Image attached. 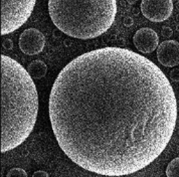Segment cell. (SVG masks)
<instances>
[{"label": "cell", "instance_id": "obj_1", "mask_svg": "<svg viewBox=\"0 0 179 177\" xmlns=\"http://www.w3.org/2000/svg\"><path fill=\"white\" fill-rule=\"evenodd\" d=\"M49 119L77 166L103 176L133 174L165 150L177 102L166 75L127 48L104 47L69 61L54 81Z\"/></svg>", "mask_w": 179, "mask_h": 177}, {"label": "cell", "instance_id": "obj_2", "mask_svg": "<svg viewBox=\"0 0 179 177\" xmlns=\"http://www.w3.org/2000/svg\"><path fill=\"white\" fill-rule=\"evenodd\" d=\"M38 113V96L27 71L1 55V152L18 147L29 137Z\"/></svg>", "mask_w": 179, "mask_h": 177}, {"label": "cell", "instance_id": "obj_3", "mask_svg": "<svg viewBox=\"0 0 179 177\" xmlns=\"http://www.w3.org/2000/svg\"><path fill=\"white\" fill-rule=\"evenodd\" d=\"M48 12L61 32L79 39H91L106 32L115 20L117 1H49Z\"/></svg>", "mask_w": 179, "mask_h": 177}, {"label": "cell", "instance_id": "obj_4", "mask_svg": "<svg viewBox=\"0 0 179 177\" xmlns=\"http://www.w3.org/2000/svg\"><path fill=\"white\" fill-rule=\"evenodd\" d=\"M35 5L34 0L1 1V34H8L23 25L31 15Z\"/></svg>", "mask_w": 179, "mask_h": 177}, {"label": "cell", "instance_id": "obj_5", "mask_svg": "<svg viewBox=\"0 0 179 177\" xmlns=\"http://www.w3.org/2000/svg\"><path fill=\"white\" fill-rule=\"evenodd\" d=\"M142 14L154 22H162L169 18L173 11L171 0H143L141 2Z\"/></svg>", "mask_w": 179, "mask_h": 177}, {"label": "cell", "instance_id": "obj_6", "mask_svg": "<svg viewBox=\"0 0 179 177\" xmlns=\"http://www.w3.org/2000/svg\"><path fill=\"white\" fill-rule=\"evenodd\" d=\"M45 45V37L36 28H28L20 34L19 47L23 53L34 55L41 52Z\"/></svg>", "mask_w": 179, "mask_h": 177}, {"label": "cell", "instance_id": "obj_7", "mask_svg": "<svg viewBox=\"0 0 179 177\" xmlns=\"http://www.w3.org/2000/svg\"><path fill=\"white\" fill-rule=\"evenodd\" d=\"M133 42L136 48L142 53H150L158 48L159 37L153 29L143 27L137 30L133 37Z\"/></svg>", "mask_w": 179, "mask_h": 177}, {"label": "cell", "instance_id": "obj_8", "mask_svg": "<svg viewBox=\"0 0 179 177\" xmlns=\"http://www.w3.org/2000/svg\"><path fill=\"white\" fill-rule=\"evenodd\" d=\"M157 58L162 65L174 67L179 65V42L176 40H165L157 48Z\"/></svg>", "mask_w": 179, "mask_h": 177}, {"label": "cell", "instance_id": "obj_9", "mask_svg": "<svg viewBox=\"0 0 179 177\" xmlns=\"http://www.w3.org/2000/svg\"><path fill=\"white\" fill-rule=\"evenodd\" d=\"M26 71L32 79H40L45 75L47 67L42 61H33L28 65Z\"/></svg>", "mask_w": 179, "mask_h": 177}, {"label": "cell", "instance_id": "obj_10", "mask_svg": "<svg viewBox=\"0 0 179 177\" xmlns=\"http://www.w3.org/2000/svg\"><path fill=\"white\" fill-rule=\"evenodd\" d=\"M166 177H179V157L173 159L167 165Z\"/></svg>", "mask_w": 179, "mask_h": 177}, {"label": "cell", "instance_id": "obj_11", "mask_svg": "<svg viewBox=\"0 0 179 177\" xmlns=\"http://www.w3.org/2000/svg\"><path fill=\"white\" fill-rule=\"evenodd\" d=\"M6 177H27V173L24 169L12 168L7 172Z\"/></svg>", "mask_w": 179, "mask_h": 177}, {"label": "cell", "instance_id": "obj_12", "mask_svg": "<svg viewBox=\"0 0 179 177\" xmlns=\"http://www.w3.org/2000/svg\"><path fill=\"white\" fill-rule=\"evenodd\" d=\"M170 79L174 81H179V69H174L170 71Z\"/></svg>", "mask_w": 179, "mask_h": 177}, {"label": "cell", "instance_id": "obj_13", "mask_svg": "<svg viewBox=\"0 0 179 177\" xmlns=\"http://www.w3.org/2000/svg\"><path fill=\"white\" fill-rule=\"evenodd\" d=\"M32 177H49L48 174L45 172V171H42V170H38L35 171L32 175Z\"/></svg>", "mask_w": 179, "mask_h": 177}, {"label": "cell", "instance_id": "obj_14", "mask_svg": "<svg viewBox=\"0 0 179 177\" xmlns=\"http://www.w3.org/2000/svg\"><path fill=\"white\" fill-rule=\"evenodd\" d=\"M162 32H163V35H164L165 37H170V36L172 35V29L169 28V27H164Z\"/></svg>", "mask_w": 179, "mask_h": 177}, {"label": "cell", "instance_id": "obj_15", "mask_svg": "<svg viewBox=\"0 0 179 177\" xmlns=\"http://www.w3.org/2000/svg\"><path fill=\"white\" fill-rule=\"evenodd\" d=\"M176 8H178V9H179V1L176 3Z\"/></svg>", "mask_w": 179, "mask_h": 177}, {"label": "cell", "instance_id": "obj_16", "mask_svg": "<svg viewBox=\"0 0 179 177\" xmlns=\"http://www.w3.org/2000/svg\"><path fill=\"white\" fill-rule=\"evenodd\" d=\"M176 19H177V20L179 21V15H178V16H177V18H176Z\"/></svg>", "mask_w": 179, "mask_h": 177}, {"label": "cell", "instance_id": "obj_17", "mask_svg": "<svg viewBox=\"0 0 179 177\" xmlns=\"http://www.w3.org/2000/svg\"><path fill=\"white\" fill-rule=\"evenodd\" d=\"M177 29H178V30H179V25H178V26H177Z\"/></svg>", "mask_w": 179, "mask_h": 177}]
</instances>
